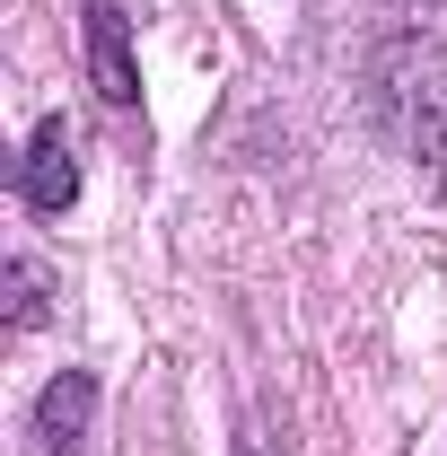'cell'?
Instances as JSON below:
<instances>
[{"instance_id":"obj_1","label":"cell","mask_w":447,"mask_h":456,"mask_svg":"<svg viewBox=\"0 0 447 456\" xmlns=\"http://www.w3.org/2000/svg\"><path fill=\"white\" fill-rule=\"evenodd\" d=\"M378 106L412 150V167L447 184V27H394L378 45Z\"/></svg>"},{"instance_id":"obj_2","label":"cell","mask_w":447,"mask_h":456,"mask_svg":"<svg viewBox=\"0 0 447 456\" xmlns=\"http://www.w3.org/2000/svg\"><path fill=\"white\" fill-rule=\"evenodd\" d=\"M18 202H27V211H70V202H79V141H70L61 114L36 123V141H27V159H18Z\"/></svg>"},{"instance_id":"obj_5","label":"cell","mask_w":447,"mask_h":456,"mask_svg":"<svg viewBox=\"0 0 447 456\" xmlns=\"http://www.w3.org/2000/svg\"><path fill=\"white\" fill-rule=\"evenodd\" d=\"M9 325H18V334L45 325V264H36V255H9Z\"/></svg>"},{"instance_id":"obj_4","label":"cell","mask_w":447,"mask_h":456,"mask_svg":"<svg viewBox=\"0 0 447 456\" xmlns=\"http://www.w3.org/2000/svg\"><path fill=\"white\" fill-rule=\"evenodd\" d=\"M88 430H97V378L61 369L36 395V439H45V456H88Z\"/></svg>"},{"instance_id":"obj_3","label":"cell","mask_w":447,"mask_h":456,"mask_svg":"<svg viewBox=\"0 0 447 456\" xmlns=\"http://www.w3.org/2000/svg\"><path fill=\"white\" fill-rule=\"evenodd\" d=\"M79 36H88V79L106 106H141V61H132V36H123V9L114 0H88L79 9Z\"/></svg>"},{"instance_id":"obj_6","label":"cell","mask_w":447,"mask_h":456,"mask_svg":"<svg viewBox=\"0 0 447 456\" xmlns=\"http://www.w3.org/2000/svg\"><path fill=\"white\" fill-rule=\"evenodd\" d=\"M237 456H289V430H272V421H246Z\"/></svg>"}]
</instances>
